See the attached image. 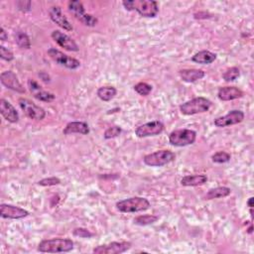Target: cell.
<instances>
[{
    "instance_id": "cell-16",
    "label": "cell",
    "mask_w": 254,
    "mask_h": 254,
    "mask_svg": "<svg viewBox=\"0 0 254 254\" xmlns=\"http://www.w3.org/2000/svg\"><path fill=\"white\" fill-rule=\"evenodd\" d=\"M28 88H29L31 94L33 95V97L40 102L51 103L56 98L54 94H51V93L43 90L40 84L34 79H29L28 80Z\"/></svg>"
},
{
    "instance_id": "cell-10",
    "label": "cell",
    "mask_w": 254,
    "mask_h": 254,
    "mask_svg": "<svg viewBox=\"0 0 254 254\" xmlns=\"http://www.w3.org/2000/svg\"><path fill=\"white\" fill-rule=\"evenodd\" d=\"M48 55L50 56V58L56 62L57 64L70 69V70H75L77 68L80 67V62L77 61L74 58L69 57L66 54H64L63 52L55 49V48H51L48 50Z\"/></svg>"
},
{
    "instance_id": "cell-29",
    "label": "cell",
    "mask_w": 254,
    "mask_h": 254,
    "mask_svg": "<svg viewBox=\"0 0 254 254\" xmlns=\"http://www.w3.org/2000/svg\"><path fill=\"white\" fill-rule=\"evenodd\" d=\"M134 91L142 97H147L152 92V86L147 82H138L134 86Z\"/></svg>"
},
{
    "instance_id": "cell-37",
    "label": "cell",
    "mask_w": 254,
    "mask_h": 254,
    "mask_svg": "<svg viewBox=\"0 0 254 254\" xmlns=\"http://www.w3.org/2000/svg\"><path fill=\"white\" fill-rule=\"evenodd\" d=\"M253 197H251V198H249V200H248V202H247V206L250 208V209H252L253 208Z\"/></svg>"
},
{
    "instance_id": "cell-1",
    "label": "cell",
    "mask_w": 254,
    "mask_h": 254,
    "mask_svg": "<svg viewBox=\"0 0 254 254\" xmlns=\"http://www.w3.org/2000/svg\"><path fill=\"white\" fill-rule=\"evenodd\" d=\"M122 5L127 11H137L147 18H154L159 13L158 2L154 0H125Z\"/></svg>"
},
{
    "instance_id": "cell-30",
    "label": "cell",
    "mask_w": 254,
    "mask_h": 254,
    "mask_svg": "<svg viewBox=\"0 0 254 254\" xmlns=\"http://www.w3.org/2000/svg\"><path fill=\"white\" fill-rule=\"evenodd\" d=\"M231 159V155L225 151H219V152H217L216 154L213 155L212 157V160L214 163H217V164H224V163H227L229 162Z\"/></svg>"
},
{
    "instance_id": "cell-9",
    "label": "cell",
    "mask_w": 254,
    "mask_h": 254,
    "mask_svg": "<svg viewBox=\"0 0 254 254\" xmlns=\"http://www.w3.org/2000/svg\"><path fill=\"white\" fill-rule=\"evenodd\" d=\"M20 109L23 110L25 115L30 119L43 120L46 117V111L41 107L35 105L27 99H19L18 101Z\"/></svg>"
},
{
    "instance_id": "cell-25",
    "label": "cell",
    "mask_w": 254,
    "mask_h": 254,
    "mask_svg": "<svg viewBox=\"0 0 254 254\" xmlns=\"http://www.w3.org/2000/svg\"><path fill=\"white\" fill-rule=\"evenodd\" d=\"M98 97L104 102H110L117 95V90L113 87H102L97 92Z\"/></svg>"
},
{
    "instance_id": "cell-31",
    "label": "cell",
    "mask_w": 254,
    "mask_h": 254,
    "mask_svg": "<svg viewBox=\"0 0 254 254\" xmlns=\"http://www.w3.org/2000/svg\"><path fill=\"white\" fill-rule=\"evenodd\" d=\"M122 132V129L119 126H111L109 127L104 134L105 139H112L115 137H118Z\"/></svg>"
},
{
    "instance_id": "cell-20",
    "label": "cell",
    "mask_w": 254,
    "mask_h": 254,
    "mask_svg": "<svg viewBox=\"0 0 254 254\" xmlns=\"http://www.w3.org/2000/svg\"><path fill=\"white\" fill-rule=\"evenodd\" d=\"M65 135H70L73 133H79L82 135H88L90 133V126L88 123L82 121H73L66 125L63 130Z\"/></svg>"
},
{
    "instance_id": "cell-33",
    "label": "cell",
    "mask_w": 254,
    "mask_h": 254,
    "mask_svg": "<svg viewBox=\"0 0 254 254\" xmlns=\"http://www.w3.org/2000/svg\"><path fill=\"white\" fill-rule=\"evenodd\" d=\"M73 234L74 236H78L81 238H90L94 236V233H92L89 229L87 228H83V227H76L73 229Z\"/></svg>"
},
{
    "instance_id": "cell-12",
    "label": "cell",
    "mask_w": 254,
    "mask_h": 254,
    "mask_svg": "<svg viewBox=\"0 0 254 254\" xmlns=\"http://www.w3.org/2000/svg\"><path fill=\"white\" fill-rule=\"evenodd\" d=\"M0 81L3 86L11 91H14L19 94H24L25 89L19 81L17 75L12 71H5L0 74Z\"/></svg>"
},
{
    "instance_id": "cell-19",
    "label": "cell",
    "mask_w": 254,
    "mask_h": 254,
    "mask_svg": "<svg viewBox=\"0 0 254 254\" xmlns=\"http://www.w3.org/2000/svg\"><path fill=\"white\" fill-rule=\"evenodd\" d=\"M243 97V92L236 87H223L218 92V98L221 102H230Z\"/></svg>"
},
{
    "instance_id": "cell-2",
    "label": "cell",
    "mask_w": 254,
    "mask_h": 254,
    "mask_svg": "<svg viewBox=\"0 0 254 254\" xmlns=\"http://www.w3.org/2000/svg\"><path fill=\"white\" fill-rule=\"evenodd\" d=\"M73 249V241L70 238H52L42 240L38 245V251L43 253H63Z\"/></svg>"
},
{
    "instance_id": "cell-8",
    "label": "cell",
    "mask_w": 254,
    "mask_h": 254,
    "mask_svg": "<svg viewBox=\"0 0 254 254\" xmlns=\"http://www.w3.org/2000/svg\"><path fill=\"white\" fill-rule=\"evenodd\" d=\"M131 246L132 243L129 241H114L99 245L94 248L93 252L96 254H120L129 250Z\"/></svg>"
},
{
    "instance_id": "cell-22",
    "label": "cell",
    "mask_w": 254,
    "mask_h": 254,
    "mask_svg": "<svg viewBox=\"0 0 254 254\" xmlns=\"http://www.w3.org/2000/svg\"><path fill=\"white\" fill-rule=\"evenodd\" d=\"M217 58H218L217 54H215L211 51L204 50V51H200L199 53L195 54L192 57V61L197 64H201V65H209V64L214 63L217 60Z\"/></svg>"
},
{
    "instance_id": "cell-14",
    "label": "cell",
    "mask_w": 254,
    "mask_h": 254,
    "mask_svg": "<svg viewBox=\"0 0 254 254\" xmlns=\"http://www.w3.org/2000/svg\"><path fill=\"white\" fill-rule=\"evenodd\" d=\"M0 216L3 218L21 219L29 216V212L16 206L2 204L0 206Z\"/></svg>"
},
{
    "instance_id": "cell-38",
    "label": "cell",
    "mask_w": 254,
    "mask_h": 254,
    "mask_svg": "<svg viewBox=\"0 0 254 254\" xmlns=\"http://www.w3.org/2000/svg\"><path fill=\"white\" fill-rule=\"evenodd\" d=\"M247 232H248V233H252V224H250L249 228L247 229Z\"/></svg>"
},
{
    "instance_id": "cell-36",
    "label": "cell",
    "mask_w": 254,
    "mask_h": 254,
    "mask_svg": "<svg viewBox=\"0 0 254 254\" xmlns=\"http://www.w3.org/2000/svg\"><path fill=\"white\" fill-rule=\"evenodd\" d=\"M7 39H8V35H7L6 31L4 30V28L1 27V29H0V40L6 41Z\"/></svg>"
},
{
    "instance_id": "cell-5",
    "label": "cell",
    "mask_w": 254,
    "mask_h": 254,
    "mask_svg": "<svg viewBox=\"0 0 254 254\" xmlns=\"http://www.w3.org/2000/svg\"><path fill=\"white\" fill-rule=\"evenodd\" d=\"M176 154L170 150H159L144 156L143 162L150 167H162L175 161Z\"/></svg>"
},
{
    "instance_id": "cell-27",
    "label": "cell",
    "mask_w": 254,
    "mask_h": 254,
    "mask_svg": "<svg viewBox=\"0 0 254 254\" xmlns=\"http://www.w3.org/2000/svg\"><path fill=\"white\" fill-rule=\"evenodd\" d=\"M158 219H159V218L157 216H154V215H143V216H139V217L135 218L133 219V221L137 225L144 226V225L152 224V223L156 222Z\"/></svg>"
},
{
    "instance_id": "cell-17",
    "label": "cell",
    "mask_w": 254,
    "mask_h": 254,
    "mask_svg": "<svg viewBox=\"0 0 254 254\" xmlns=\"http://www.w3.org/2000/svg\"><path fill=\"white\" fill-rule=\"evenodd\" d=\"M49 14H50L51 20L54 23H56L59 27L63 28L66 31H73L72 24L70 23L68 18L63 14L62 9H61L60 6H53L49 10Z\"/></svg>"
},
{
    "instance_id": "cell-6",
    "label": "cell",
    "mask_w": 254,
    "mask_h": 254,
    "mask_svg": "<svg viewBox=\"0 0 254 254\" xmlns=\"http://www.w3.org/2000/svg\"><path fill=\"white\" fill-rule=\"evenodd\" d=\"M197 139V132L191 129H177L169 135V142L176 147L192 145Z\"/></svg>"
},
{
    "instance_id": "cell-18",
    "label": "cell",
    "mask_w": 254,
    "mask_h": 254,
    "mask_svg": "<svg viewBox=\"0 0 254 254\" xmlns=\"http://www.w3.org/2000/svg\"><path fill=\"white\" fill-rule=\"evenodd\" d=\"M0 113L10 123H17L19 120V113L16 109L6 100H0Z\"/></svg>"
},
{
    "instance_id": "cell-13",
    "label": "cell",
    "mask_w": 254,
    "mask_h": 254,
    "mask_svg": "<svg viewBox=\"0 0 254 254\" xmlns=\"http://www.w3.org/2000/svg\"><path fill=\"white\" fill-rule=\"evenodd\" d=\"M244 119V113L241 110H231L224 116H220L215 119V125L219 128L235 125L242 122Z\"/></svg>"
},
{
    "instance_id": "cell-34",
    "label": "cell",
    "mask_w": 254,
    "mask_h": 254,
    "mask_svg": "<svg viewBox=\"0 0 254 254\" xmlns=\"http://www.w3.org/2000/svg\"><path fill=\"white\" fill-rule=\"evenodd\" d=\"M0 58L6 62H11L14 60V55L10 50L5 48L4 46H0Z\"/></svg>"
},
{
    "instance_id": "cell-28",
    "label": "cell",
    "mask_w": 254,
    "mask_h": 254,
    "mask_svg": "<svg viewBox=\"0 0 254 254\" xmlns=\"http://www.w3.org/2000/svg\"><path fill=\"white\" fill-rule=\"evenodd\" d=\"M240 75V71L237 67H231L229 69H227L223 74L222 77L225 81H233L235 80L237 77H239Z\"/></svg>"
},
{
    "instance_id": "cell-35",
    "label": "cell",
    "mask_w": 254,
    "mask_h": 254,
    "mask_svg": "<svg viewBox=\"0 0 254 254\" xmlns=\"http://www.w3.org/2000/svg\"><path fill=\"white\" fill-rule=\"evenodd\" d=\"M16 6L20 11L28 12L31 10V1H18Z\"/></svg>"
},
{
    "instance_id": "cell-32",
    "label": "cell",
    "mask_w": 254,
    "mask_h": 254,
    "mask_svg": "<svg viewBox=\"0 0 254 254\" xmlns=\"http://www.w3.org/2000/svg\"><path fill=\"white\" fill-rule=\"evenodd\" d=\"M61 184V180L57 177H50V178H45L42 179L38 182L39 186L42 187H52V186H57Z\"/></svg>"
},
{
    "instance_id": "cell-24",
    "label": "cell",
    "mask_w": 254,
    "mask_h": 254,
    "mask_svg": "<svg viewBox=\"0 0 254 254\" xmlns=\"http://www.w3.org/2000/svg\"><path fill=\"white\" fill-rule=\"evenodd\" d=\"M231 193V190L227 187H218L215 189H211L207 195L206 200H214V199H220L228 197Z\"/></svg>"
},
{
    "instance_id": "cell-11",
    "label": "cell",
    "mask_w": 254,
    "mask_h": 254,
    "mask_svg": "<svg viewBox=\"0 0 254 254\" xmlns=\"http://www.w3.org/2000/svg\"><path fill=\"white\" fill-rule=\"evenodd\" d=\"M164 124L159 120H154L151 122H147L138 126L135 129V134L139 138L149 137V136H156L161 134L164 131Z\"/></svg>"
},
{
    "instance_id": "cell-3",
    "label": "cell",
    "mask_w": 254,
    "mask_h": 254,
    "mask_svg": "<svg viewBox=\"0 0 254 254\" xmlns=\"http://www.w3.org/2000/svg\"><path fill=\"white\" fill-rule=\"evenodd\" d=\"M151 207L150 202L142 197H133L116 203V208L119 212L125 214L141 213L147 211Z\"/></svg>"
},
{
    "instance_id": "cell-23",
    "label": "cell",
    "mask_w": 254,
    "mask_h": 254,
    "mask_svg": "<svg viewBox=\"0 0 254 254\" xmlns=\"http://www.w3.org/2000/svg\"><path fill=\"white\" fill-rule=\"evenodd\" d=\"M208 182L207 175H190L185 176L181 180V184L184 187H198Z\"/></svg>"
},
{
    "instance_id": "cell-15",
    "label": "cell",
    "mask_w": 254,
    "mask_h": 254,
    "mask_svg": "<svg viewBox=\"0 0 254 254\" xmlns=\"http://www.w3.org/2000/svg\"><path fill=\"white\" fill-rule=\"evenodd\" d=\"M52 39L62 48H64L67 51L70 52H77L79 50L77 44L67 34L59 31V30H55L52 32Z\"/></svg>"
},
{
    "instance_id": "cell-4",
    "label": "cell",
    "mask_w": 254,
    "mask_h": 254,
    "mask_svg": "<svg viewBox=\"0 0 254 254\" xmlns=\"http://www.w3.org/2000/svg\"><path fill=\"white\" fill-rule=\"evenodd\" d=\"M212 105L213 104L210 100L199 97L181 105L180 111L184 115H195L209 111V109L212 108Z\"/></svg>"
},
{
    "instance_id": "cell-26",
    "label": "cell",
    "mask_w": 254,
    "mask_h": 254,
    "mask_svg": "<svg viewBox=\"0 0 254 254\" xmlns=\"http://www.w3.org/2000/svg\"><path fill=\"white\" fill-rule=\"evenodd\" d=\"M15 42L16 44L18 45L19 48L21 49H30L31 48V41H30V38L29 36L24 33V32H21V31H18L16 32L15 34Z\"/></svg>"
},
{
    "instance_id": "cell-7",
    "label": "cell",
    "mask_w": 254,
    "mask_h": 254,
    "mask_svg": "<svg viewBox=\"0 0 254 254\" xmlns=\"http://www.w3.org/2000/svg\"><path fill=\"white\" fill-rule=\"evenodd\" d=\"M69 11L77 20H79L81 23H83L84 25H87V26L94 27L99 22L98 18L94 17L91 14L86 13V10H84V7H83L82 3L80 1H77V0H73V1L69 2Z\"/></svg>"
},
{
    "instance_id": "cell-21",
    "label": "cell",
    "mask_w": 254,
    "mask_h": 254,
    "mask_svg": "<svg viewBox=\"0 0 254 254\" xmlns=\"http://www.w3.org/2000/svg\"><path fill=\"white\" fill-rule=\"evenodd\" d=\"M205 75L206 73L203 70L184 69L180 71V76L186 82H195L199 79H202Z\"/></svg>"
}]
</instances>
